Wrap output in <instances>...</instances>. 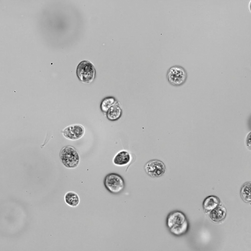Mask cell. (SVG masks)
I'll return each instance as SVG.
<instances>
[{"mask_svg":"<svg viewBox=\"0 0 251 251\" xmlns=\"http://www.w3.org/2000/svg\"><path fill=\"white\" fill-rule=\"evenodd\" d=\"M167 227L173 235L180 237L185 234L189 228V223L186 215L180 211L170 212L166 220Z\"/></svg>","mask_w":251,"mask_h":251,"instance_id":"obj_1","label":"cell"},{"mask_svg":"<svg viewBox=\"0 0 251 251\" xmlns=\"http://www.w3.org/2000/svg\"><path fill=\"white\" fill-rule=\"evenodd\" d=\"M246 144L247 147L249 149H251V137L250 135H249L246 139Z\"/></svg>","mask_w":251,"mask_h":251,"instance_id":"obj_15","label":"cell"},{"mask_svg":"<svg viewBox=\"0 0 251 251\" xmlns=\"http://www.w3.org/2000/svg\"><path fill=\"white\" fill-rule=\"evenodd\" d=\"M63 136L67 139L76 140L81 138L85 133L83 126L79 124H72L65 128L62 131Z\"/></svg>","mask_w":251,"mask_h":251,"instance_id":"obj_7","label":"cell"},{"mask_svg":"<svg viewBox=\"0 0 251 251\" xmlns=\"http://www.w3.org/2000/svg\"><path fill=\"white\" fill-rule=\"evenodd\" d=\"M61 162L65 167L74 168L78 165L80 157L77 150L71 146L65 147L61 150L59 154Z\"/></svg>","mask_w":251,"mask_h":251,"instance_id":"obj_2","label":"cell"},{"mask_svg":"<svg viewBox=\"0 0 251 251\" xmlns=\"http://www.w3.org/2000/svg\"><path fill=\"white\" fill-rule=\"evenodd\" d=\"M95 67L90 62L84 60L78 65L76 74L78 79L84 83H89L94 80L96 76Z\"/></svg>","mask_w":251,"mask_h":251,"instance_id":"obj_3","label":"cell"},{"mask_svg":"<svg viewBox=\"0 0 251 251\" xmlns=\"http://www.w3.org/2000/svg\"><path fill=\"white\" fill-rule=\"evenodd\" d=\"M65 203L72 207H76L79 204L80 198L78 195L75 192L70 191L67 192L64 196Z\"/></svg>","mask_w":251,"mask_h":251,"instance_id":"obj_12","label":"cell"},{"mask_svg":"<svg viewBox=\"0 0 251 251\" xmlns=\"http://www.w3.org/2000/svg\"><path fill=\"white\" fill-rule=\"evenodd\" d=\"M251 182L245 183L241 187L240 191V196L245 202L251 203Z\"/></svg>","mask_w":251,"mask_h":251,"instance_id":"obj_13","label":"cell"},{"mask_svg":"<svg viewBox=\"0 0 251 251\" xmlns=\"http://www.w3.org/2000/svg\"><path fill=\"white\" fill-rule=\"evenodd\" d=\"M144 169L148 175L155 178L162 176L166 171L165 164L161 161L157 159L148 161L144 165Z\"/></svg>","mask_w":251,"mask_h":251,"instance_id":"obj_6","label":"cell"},{"mask_svg":"<svg viewBox=\"0 0 251 251\" xmlns=\"http://www.w3.org/2000/svg\"><path fill=\"white\" fill-rule=\"evenodd\" d=\"M122 113V110L117 101L108 109L106 112V116L108 120L116 121L121 117Z\"/></svg>","mask_w":251,"mask_h":251,"instance_id":"obj_10","label":"cell"},{"mask_svg":"<svg viewBox=\"0 0 251 251\" xmlns=\"http://www.w3.org/2000/svg\"><path fill=\"white\" fill-rule=\"evenodd\" d=\"M219 198L215 195H210L206 197L203 203V208L205 212L211 211L219 204Z\"/></svg>","mask_w":251,"mask_h":251,"instance_id":"obj_9","label":"cell"},{"mask_svg":"<svg viewBox=\"0 0 251 251\" xmlns=\"http://www.w3.org/2000/svg\"><path fill=\"white\" fill-rule=\"evenodd\" d=\"M104 185L107 189L111 193L118 194L122 192L125 186L123 178L114 173L107 174L105 177Z\"/></svg>","mask_w":251,"mask_h":251,"instance_id":"obj_4","label":"cell"},{"mask_svg":"<svg viewBox=\"0 0 251 251\" xmlns=\"http://www.w3.org/2000/svg\"><path fill=\"white\" fill-rule=\"evenodd\" d=\"M166 77L170 84L173 86H179L182 85L186 81L187 73L184 68L180 65H175L168 69Z\"/></svg>","mask_w":251,"mask_h":251,"instance_id":"obj_5","label":"cell"},{"mask_svg":"<svg viewBox=\"0 0 251 251\" xmlns=\"http://www.w3.org/2000/svg\"><path fill=\"white\" fill-rule=\"evenodd\" d=\"M130 159L129 153L126 151L122 150L115 156L113 159V163L116 165L123 166L129 163Z\"/></svg>","mask_w":251,"mask_h":251,"instance_id":"obj_11","label":"cell"},{"mask_svg":"<svg viewBox=\"0 0 251 251\" xmlns=\"http://www.w3.org/2000/svg\"><path fill=\"white\" fill-rule=\"evenodd\" d=\"M117 101L113 97H108L104 98L102 101L100 107L101 110L106 113L108 109Z\"/></svg>","mask_w":251,"mask_h":251,"instance_id":"obj_14","label":"cell"},{"mask_svg":"<svg viewBox=\"0 0 251 251\" xmlns=\"http://www.w3.org/2000/svg\"><path fill=\"white\" fill-rule=\"evenodd\" d=\"M227 211L224 207L219 205L211 211L209 216L211 219L215 222H219L223 219L226 215Z\"/></svg>","mask_w":251,"mask_h":251,"instance_id":"obj_8","label":"cell"}]
</instances>
